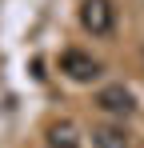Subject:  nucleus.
<instances>
[{
    "label": "nucleus",
    "instance_id": "nucleus-1",
    "mask_svg": "<svg viewBox=\"0 0 144 148\" xmlns=\"http://www.w3.org/2000/svg\"><path fill=\"white\" fill-rule=\"evenodd\" d=\"M80 24L88 28L92 36H108L112 24H116V8H112V0H84V4H80Z\"/></svg>",
    "mask_w": 144,
    "mask_h": 148
},
{
    "label": "nucleus",
    "instance_id": "nucleus-2",
    "mask_svg": "<svg viewBox=\"0 0 144 148\" xmlns=\"http://www.w3.org/2000/svg\"><path fill=\"white\" fill-rule=\"evenodd\" d=\"M60 72L68 76V80H76V84H88V80H96V76H100V64H96L88 52L68 48L64 56H60Z\"/></svg>",
    "mask_w": 144,
    "mask_h": 148
},
{
    "label": "nucleus",
    "instance_id": "nucleus-3",
    "mask_svg": "<svg viewBox=\"0 0 144 148\" xmlns=\"http://www.w3.org/2000/svg\"><path fill=\"white\" fill-rule=\"evenodd\" d=\"M96 104L104 108V112H116V116H128L132 112V92L124 88V84H108V88H100V96Z\"/></svg>",
    "mask_w": 144,
    "mask_h": 148
},
{
    "label": "nucleus",
    "instance_id": "nucleus-4",
    "mask_svg": "<svg viewBox=\"0 0 144 148\" xmlns=\"http://www.w3.org/2000/svg\"><path fill=\"white\" fill-rule=\"evenodd\" d=\"M96 148H132V140H128V132L124 128H116V124H100L92 132Z\"/></svg>",
    "mask_w": 144,
    "mask_h": 148
},
{
    "label": "nucleus",
    "instance_id": "nucleus-5",
    "mask_svg": "<svg viewBox=\"0 0 144 148\" xmlns=\"http://www.w3.org/2000/svg\"><path fill=\"white\" fill-rule=\"evenodd\" d=\"M48 148H80V136L68 120H56L48 124Z\"/></svg>",
    "mask_w": 144,
    "mask_h": 148
}]
</instances>
